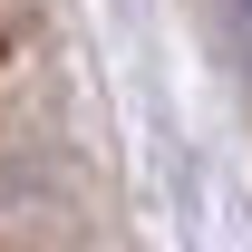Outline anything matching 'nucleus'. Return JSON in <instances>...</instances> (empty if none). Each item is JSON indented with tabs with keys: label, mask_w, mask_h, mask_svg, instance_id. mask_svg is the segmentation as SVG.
Returning <instances> with one entry per match:
<instances>
[{
	"label": "nucleus",
	"mask_w": 252,
	"mask_h": 252,
	"mask_svg": "<svg viewBox=\"0 0 252 252\" xmlns=\"http://www.w3.org/2000/svg\"><path fill=\"white\" fill-rule=\"evenodd\" d=\"M233 39H243V59H252V0H233Z\"/></svg>",
	"instance_id": "1"
}]
</instances>
